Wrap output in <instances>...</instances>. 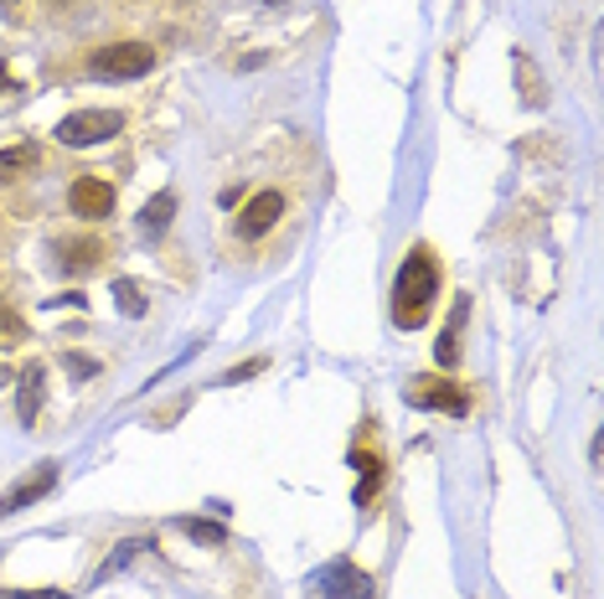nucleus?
I'll list each match as a JSON object with an SVG mask.
<instances>
[{"mask_svg": "<svg viewBox=\"0 0 604 599\" xmlns=\"http://www.w3.org/2000/svg\"><path fill=\"white\" fill-rule=\"evenodd\" d=\"M439 295V258L429 243L408 248V258L398 264V280H393V326L398 331H419L429 321V305Z\"/></svg>", "mask_w": 604, "mask_h": 599, "instance_id": "nucleus-1", "label": "nucleus"}, {"mask_svg": "<svg viewBox=\"0 0 604 599\" xmlns=\"http://www.w3.org/2000/svg\"><path fill=\"white\" fill-rule=\"evenodd\" d=\"M155 68V47L145 42H109L99 52H89V73L93 78H145Z\"/></svg>", "mask_w": 604, "mask_h": 599, "instance_id": "nucleus-2", "label": "nucleus"}, {"mask_svg": "<svg viewBox=\"0 0 604 599\" xmlns=\"http://www.w3.org/2000/svg\"><path fill=\"white\" fill-rule=\"evenodd\" d=\"M124 130V120L114 114V109H78V114H68V120L58 124V140L62 145H99V140H114Z\"/></svg>", "mask_w": 604, "mask_h": 599, "instance_id": "nucleus-3", "label": "nucleus"}, {"mask_svg": "<svg viewBox=\"0 0 604 599\" xmlns=\"http://www.w3.org/2000/svg\"><path fill=\"white\" fill-rule=\"evenodd\" d=\"M316 589H320V599H372V579L362 569L341 564V558L316 573Z\"/></svg>", "mask_w": 604, "mask_h": 599, "instance_id": "nucleus-4", "label": "nucleus"}, {"mask_svg": "<svg viewBox=\"0 0 604 599\" xmlns=\"http://www.w3.org/2000/svg\"><path fill=\"white\" fill-rule=\"evenodd\" d=\"M408 404L413 408H444V414H470V398L444 377H413L408 388Z\"/></svg>", "mask_w": 604, "mask_h": 599, "instance_id": "nucleus-5", "label": "nucleus"}, {"mask_svg": "<svg viewBox=\"0 0 604 599\" xmlns=\"http://www.w3.org/2000/svg\"><path fill=\"white\" fill-rule=\"evenodd\" d=\"M58 486V465L47 460V465H37V476H27V480H16L11 491L0 496V517H11V511H21V507H31V501H42L47 491Z\"/></svg>", "mask_w": 604, "mask_h": 599, "instance_id": "nucleus-6", "label": "nucleus"}, {"mask_svg": "<svg viewBox=\"0 0 604 599\" xmlns=\"http://www.w3.org/2000/svg\"><path fill=\"white\" fill-rule=\"evenodd\" d=\"M68 202H73L78 217H109V212H114V186H109L104 176H78Z\"/></svg>", "mask_w": 604, "mask_h": 599, "instance_id": "nucleus-7", "label": "nucleus"}, {"mask_svg": "<svg viewBox=\"0 0 604 599\" xmlns=\"http://www.w3.org/2000/svg\"><path fill=\"white\" fill-rule=\"evenodd\" d=\"M279 217H285V196H279V192H258L254 202L238 212V233H243V238H264Z\"/></svg>", "mask_w": 604, "mask_h": 599, "instance_id": "nucleus-8", "label": "nucleus"}, {"mask_svg": "<svg viewBox=\"0 0 604 599\" xmlns=\"http://www.w3.org/2000/svg\"><path fill=\"white\" fill-rule=\"evenodd\" d=\"M42 383H47V373L31 362L27 377H21V398H16V414H21V424L37 419V408H42Z\"/></svg>", "mask_w": 604, "mask_h": 599, "instance_id": "nucleus-9", "label": "nucleus"}, {"mask_svg": "<svg viewBox=\"0 0 604 599\" xmlns=\"http://www.w3.org/2000/svg\"><path fill=\"white\" fill-rule=\"evenodd\" d=\"M58 264L68 274H83V270H93V264H99V254H104V243H93V238H83V243H62L58 248Z\"/></svg>", "mask_w": 604, "mask_h": 599, "instance_id": "nucleus-10", "label": "nucleus"}, {"mask_svg": "<svg viewBox=\"0 0 604 599\" xmlns=\"http://www.w3.org/2000/svg\"><path fill=\"white\" fill-rule=\"evenodd\" d=\"M465 315H470V305H465V300H460V305H454V321H450V331H444V336H439V342H434V357H439V367H454V362H460V326H465Z\"/></svg>", "mask_w": 604, "mask_h": 599, "instance_id": "nucleus-11", "label": "nucleus"}, {"mask_svg": "<svg viewBox=\"0 0 604 599\" xmlns=\"http://www.w3.org/2000/svg\"><path fill=\"white\" fill-rule=\"evenodd\" d=\"M171 217H176V196H171V192H161V196H155V202H145V212H140V227L161 238V233H166V227H171Z\"/></svg>", "mask_w": 604, "mask_h": 599, "instance_id": "nucleus-12", "label": "nucleus"}, {"mask_svg": "<svg viewBox=\"0 0 604 599\" xmlns=\"http://www.w3.org/2000/svg\"><path fill=\"white\" fill-rule=\"evenodd\" d=\"M516 83H522V99H528L532 109H543V104H547L543 78H538V68H532V58H528V52H516Z\"/></svg>", "mask_w": 604, "mask_h": 599, "instance_id": "nucleus-13", "label": "nucleus"}, {"mask_svg": "<svg viewBox=\"0 0 604 599\" xmlns=\"http://www.w3.org/2000/svg\"><path fill=\"white\" fill-rule=\"evenodd\" d=\"M37 165V145H11V150H0V186L6 181H16L21 171H31Z\"/></svg>", "mask_w": 604, "mask_h": 599, "instance_id": "nucleus-14", "label": "nucleus"}, {"mask_svg": "<svg viewBox=\"0 0 604 599\" xmlns=\"http://www.w3.org/2000/svg\"><path fill=\"white\" fill-rule=\"evenodd\" d=\"M357 470H362V480H357V507H367L372 496H378V480H382V460L378 455H357Z\"/></svg>", "mask_w": 604, "mask_h": 599, "instance_id": "nucleus-15", "label": "nucleus"}, {"mask_svg": "<svg viewBox=\"0 0 604 599\" xmlns=\"http://www.w3.org/2000/svg\"><path fill=\"white\" fill-rule=\"evenodd\" d=\"M186 532V538H202V542H212V548H223L227 542V527L223 522H207V517H182V522H176Z\"/></svg>", "mask_w": 604, "mask_h": 599, "instance_id": "nucleus-16", "label": "nucleus"}, {"mask_svg": "<svg viewBox=\"0 0 604 599\" xmlns=\"http://www.w3.org/2000/svg\"><path fill=\"white\" fill-rule=\"evenodd\" d=\"M114 300H120V311L130 315V321L145 315V290H140L135 280H114Z\"/></svg>", "mask_w": 604, "mask_h": 599, "instance_id": "nucleus-17", "label": "nucleus"}, {"mask_svg": "<svg viewBox=\"0 0 604 599\" xmlns=\"http://www.w3.org/2000/svg\"><path fill=\"white\" fill-rule=\"evenodd\" d=\"M264 367H269V362H264V357H254V362H243V367H233V373H227L223 383H243V377H258V373H264Z\"/></svg>", "mask_w": 604, "mask_h": 599, "instance_id": "nucleus-18", "label": "nucleus"}, {"mask_svg": "<svg viewBox=\"0 0 604 599\" xmlns=\"http://www.w3.org/2000/svg\"><path fill=\"white\" fill-rule=\"evenodd\" d=\"M0 599H73V595H62V589H21V595H0Z\"/></svg>", "mask_w": 604, "mask_h": 599, "instance_id": "nucleus-19", "label": "nucleus"}, {"mask_svg": "<svg viewBox=\"0 0 604 599\" xmlns=\"http://www.w3.org/2000/svg\"><path fill=\"white\" fill-rule=\"evenodd\" d=\"M68 367H73L78 377H89V373H93V362H89V357H68Z\"/></svg>", "mask_w": 604, "mask_h": 599, "instance_id": "nucleus-20", "label": "nucleus"}, {"mask_svg": "<svg viewBox=\"0 0 604 599\" xmlns=\"http://www.w3.org/2000/svg\"><path fill=\"white\" fill-rule=\"evenodd\" d=\"M0 89H6V73H0Z\"/></svg>", "mask_w": 604, "mask_h": 599, "instance_id": "nucleus-21", "label": "nucleus"}]
</instances>
